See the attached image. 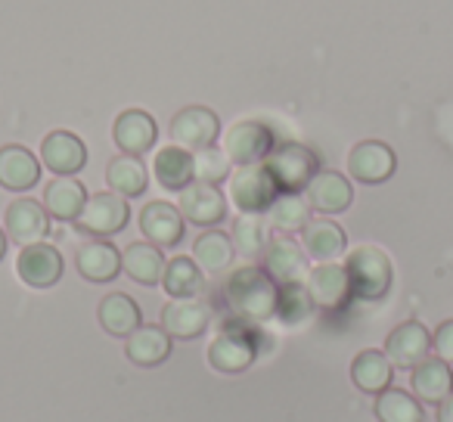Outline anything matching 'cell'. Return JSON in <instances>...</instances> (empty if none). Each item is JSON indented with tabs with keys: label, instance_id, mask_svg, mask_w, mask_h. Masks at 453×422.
Instances as JSON below:
<instances>
[{
	"label": "cell",
	"instance_id": "cell-1",
	"mask_svg": "<svg viewBox=\"0 0 453 422\" xmlns=\"http://www.w3.org/2000/svg\"><path fill=\"white\" fill-rule=\"evenodd\" d=\"M220 295H224L230 317H240V320L267 323L277 314V283L267 277L265 267H236L226 277Z\"/></svg>",
	"mask_w": 453,
	"mask_h": 422
},
{
	"label": "cell",
	"instance_id": "cell-2",
	"mask_svg": "<svg viewBox=\"0 0 453 422\" xmlns=\"http://www.w3.org/2000/svg\"><path fill=\"white\" fill-rule=\"evenodd\" d=\"M265 348L267 335L261 333V323L230 317V320H220L218 335L208 345V364L224 376H240L261 357Z\"/></svg>",
	"mask_w": 453,
	"mask_h": 422
},
{
	"label": "cell",
	"instance_id": "cell-3",
	"mask_svg": "<svg viewBox=\"0 0 453 422\" xmlns=\"http://www.w3.org/2000/svg\"><path fill=\"white\" fill-rule=\"evenodd\" d=\"M345 273L351 283V295L360 302H382L391 289V280H395L391 258L376 246H360L348 252Z\"/></svg>",
	"mask_w": 453,
	"mask_h": 422
},
{
	"label": "cell",
	"instance_id": "cell-4",
	"mask_svg": "<svg viewBox=\"0 0 453 422\" xmlns=\"http://www.w3.org/2000/svg\"><path fill=\"white\" fill-rule=\"evenodd\" d=\"M267 171L277 180L280 193H302L308 183L320 174V156L304 143H277L273 152L267 156Z\"/></svg>",
	"mask_w": 453,
	"mask_h": 422
},
{
	"label": "cell",
	"instance_id": "cell-5",
	"mask_svg": "<svg viewBox=\"0 0 453 422\" xmlns=\"http://www.w3.org/2000/svg\"><path fill=\"white\" fill-rule=\"evenodd\" d=\"M280 187L267 165H242L230 174V202L240 208V215H267L277 202Z\"/></svg>",
	"mask_w": 453,
	"mask_h": 422
},
{
	"label": "cell",
	"instance_id": "cell-6",
	"mask_svg": "<svg viewBox=\"0 0 453 422\" xmlns=\"http://www.w3.org/2000/svg\"><path fill=\"white\" fill-rule=\"evenodd\" d=\"M131 221V205H127L125 196L119 193H94L88 196V205H84L81 218L75 221V227L81 234L94 236V240H109V236L121 234Z\"/></svg>",
	"mask_w": 453,
	"mask_h": 422
},
{
	"label": "cell",
	"instance_id": "cell-7",
	"mask_svg": "<svg viewBox=\"0 0 453 422\" xmlns=\"http://www.w3.org/2000/svg\"><path fill=\"white\" fill-rule=\"evenodd\" d=\"M273 146H277V134H273V127L265 125V121H255V119L236 121V125L226 131V140H224L226 158H230L236 168H242V165L267 162V156L273 152Z\"/></svg>",
	"mask_w": 453,
	"mask_h": 422
},
{
	"label": "cell",
	"instance_id": "cell-8",
	"mask_svg": "<svg viewBox=\"0 0 453 422\" xmlns=\"http://www.w3.org/2000/svg\"><path fill=\"white\" fill-rule=\"evenodd\" d=\"M65 261L57 246L50 242H35V246H22L19 258H16V273L26 286L32 289H53L63 280Z\"/></svg>",
	"mask_w": 453,
	"mask_h": 422
},
{
	"label": "cell",
	"instance_id": "cell-9",
	"mask_svg": "<svg viewBox=\"0 0 453 422\" xmlns=\"http://www.w3.org/2000/svg\"><path fill=\"white\" fill-rule=\"evenodd\" d=\"M180 215L183 221L196 224V227H218L226 221V196L214 183L193 180L187 189H180Z\"/></svg>",
	"mask_w": 453,
	"mask_h": 422
},
{
	"label": "cell",
	"instance_id": "cell-10",
	"mask_svg": "<svg viewBox=\"0 0 453 422\" xmlns=\"http://www.w3.org/2000/svg\"><path fill=\"white\" fill-rule=\"evenodd\" d=\"M171 137L189 152L208 150L220 137V119L205 106H187L171 119Z\"/></svg>",
	"mask_w": 453,
	"mask_h": 422
},
{
	"label": "cell",
	"instance_id": "cell-11",
	"mask_svg": "<svg viewBox=\"0 0 453 422\" xmlns=\"http://www.w3.org/2000/svg\"><path fill=\"white\" fill-rule=\"evenodd\" d=\"M261 267L277 286L283 283H304L308 280V255L292 236H271L265 255H261Z\"/></svg>",
	"mask_w": 453,
	"mask_h": 422
},
{
	"label": "cell",
	"instance_id": "cell-12",
	"mask_svg": "<svg viewBox=\"0 0 453 422\" xmlns=\"http://www.w3.org/2000/svg\"><path fill=\"white\" fill-rule=\"evenodd\" d=\"M397 168V156L388 143L382 140H360L351 152H348V171H351L354 180L366 183V187H376L385 183Z\"/></svg>",
	"mask_w": 453,
	"mask_h": 422
},
{
	"label": "cell",
	"instance_id": "cell-13",
	"mask_svg": "<svg viewBox=\"0 0 453 422\" xmlns=\"http://www.w3.org/2000/svg\"><path fill=\"white\" fill-rule=\"evenodd\" d=\"M385 357L391 360V366L401 370H413L426 357H432V333L422 326L419 320H407L401 326H395L385 339Z\"/></svg>",
	"mask_w": 453,
	"mask_h": 422
},
{
	"label": "cell",
	"instance_id": "cell-14",
	"mask_svg": "<svg viewBox=\"0 0 453 422\" xmlns=\"http://www.w3.org/2000/svg\"><path fill=\"white\" fill-rule=\"evenodd\" d=\"M41 165L57 177H75L88 165V146L72 131H50L41 143Z\"/></svg>",
	"mask_w": 453,
	"mask_h": 422
},
{
	"label": "cell",
	"instance_id": "cell-15",
	"mask_svg": "<svg viewBox=\"0 0 453 422\" xmlns=\"http://www.w3.org/2000/svg\"><path fill=\"white\" fill-rule=\"evenodd\" d=\"M211 323V308L199 298H171L162 308V329L174 341H193Z\"/></svg>",
	"mask_w": 453,
	"mask_h": 422
},
{
	"label": "cell",
	"instance_id": "cell-16",
	"mask_svg": "<svg viewBox=\"0 0 453 422\" xmlns=\"http://www.w3.org/2000/svg\"><path fill=\"white\" fill-rule=\"evenodd\" d=\"M140 230H143L146 242H152V246L174 249L177 242L183 240L187 221H183L177 205H171V202H165V199H156L140 211Z\"/></svg>",
	"mask_w": 453,
	"mask_h": 422
},
{
	"label": "cell",
	"instance_id": "cell-17",
	"mask_svg": "<svg viewBox=\"0 0 453 422\" xmlns=\"http://www.w3.org/2000/svg\"><path fill=\"white\" fill-rule=\"evenodd\" d=\"M304 286H308L314 304L323 311H342V308H348V302L354 298L351 283H348V273H345V265H335V261L317 265L314 271L308 273Z\"/></svg>",
	"mask_w": 453,
	"mask_h": 422
},
{
	"label": "cell",
	"instance_id": "cell-18",
	"mask_svg": "<svg viewBox=\"0 0 453 422\" xmlns=\"http://www.w3.org/2000/svg\"><path fill=\"white\" fill-rule=\"evenodd\" d=\"M4 224H7V236L13 242H19V246L44 242V236L50 234V215H47V208L35 199L10 202Z\"/></svg>",
	"mask_w": 453,
	"mask_h": 422
},
{
	"label": "cell",
	"instance_id": "cell-19",
	"mask_svg": "<svg viewBox=\"0 0 453 422\" xmlns=\"http://www.w3.org/2000/svg\"><path fill=\"white\" fill-rule=\"evenodd\" d=\"M112 140L127 156H143V152H150L156 146L158 125L143 109H125L112 125Z\"/></svg>",
	"mask_w": 453,
	"mask_h": 422
},
{
	"label": "cell",
	"instance_id": "cell-20",
	"mask_svg": "<svg viewBox=\"0 0 453 422\" xmlns=\"http://www.w3.org/2000/svg\"><path fill=\"white\" fill-rule=\"evenodd\" d=\"M304 199L320 215H342L354 202V187L339 171H320L304 189Z\"/></svg>",
	"mask_w": 453,
	"mask_h": 422
},
{
	"label": "cell",
	"instance_id": "cell-21",
	"mask_svg": "<svg viewBox=\"0 0 453 422\" xmlns=\"http://www.w3.org/2000/svg\"><path fill=\"white\" fill-rule=\"evenodd\" d=\"M41 180V162L26 146H0V187L10 193H28Z\"/></svg>",
	"mask_w": 453,
	"mask_h": 422
},
{
	"label": "cell",
	"instance_id": "cell-22",
	"mask_svg": "<svg viewBox=\"0 0 453 422\" xmlns=\"http://www.w3.org/2000/svg\"><path fill=\"white\" fill-rule=\"evenodd\" d=\"M171 341L174 339H171L162 326H146V323H140L125 339V357L131 360L134 366L152 370V366H162L165 360L171 357Z\"/></svg>",
	"mask_w": 453,
	"mask_h": 422
},
{
	"label": "cell",
	"instance_id": "cell-23",
	"mask_svg": "<svg viewBox=\"0 0 453 422\" xmlns=\"http://www.w3.org/2000/svg\"><path fill=\"white\" fill-rule=\"evenodd\" d=\"M75 267L88 283H112L121 273V252L109 240H90L75 252Z\"/></svg>",
	"mask_w": 453,
	"mask_h": 422
},
{
	"label": "cell",
	"instance_id": "cell-24",
	"mask_svg": "<svg viewBox=\"0 0 453 422\" xmlns=\"http://www.w3.org/2000/svg\"><path fill=\"white\" fill-rule=\"evenodd\" d=\"M88 205V189L75 177H53L44 189V208L53 221L75 224Z\"/></svg>",
	"mask_w": 453,
	"mask_h": 422
},
{
	"label": "cell",
	"instance_id": "cell-25",
	"mask_svg": "<svg viewBox=\"0 0 453 422\" xmlns=\"http://www.w3.org/2000/svg\"><path fill=\"white\" fill-rule=\"evenodd\" d=\"M302 249L308 258H314L317 265H326L345 255L348 249V236L329 218H311V224L302 230Z\"/></svg>",
	"mask_w": 453,
	"mask_h": 422
},
{
	"label": "cell",
	"instance_id": "cell-26",
	"mask_svg": "<svg viewBox=\"0 0 453 422\" xmlns=\"http://www.w3.org/2000/svg\"><path fill=\"white\" fill-rule=\"evenodd\" d=\"M410 388L416 391L413 397L419 403H434V407H438V403L453 391V370H450V364H444V360H438V357H426L419 366H413Z\"/></svg>",
	"mask_w": 453,
	"mask_h": 422
},
{
	"label": "cell",
	"instance_id": "cell-27",
	"mask_svg": "<svg viewBox=\"0 0 453 422\" xmlns=\"http://www.w3.org/2000/svg\"><path fill=\"white\" fill-rule=\"evenodd\" d=\"M96 320H100V326L106 329L109 335L127 339V335L143 323V314H140V304L134 302L131 295H125V292H109L100 302V308H96Z\"/></svg>",
	"mask_w": 453,
	"mask_h": 422
},
{
	"label": "cell",
	"instance_id": "cell-28",
	"mask_svg": "<svg viewBox=\"0 0 453 422\" xmlns=\"http://www.w3.org/2000/svg\"><path fill=\"white\" fill-rule=\"evenodd\" d=\"M391 379H395V366L385 357V351H376V348H366L357 357L351 360V382L357 385L366 395H382V391L391 388Z\"/></svg>",
	"mask_w": 453,
	"mask_h": 422
},
{
	"label": "cell",
	"instance_id": "cell-29",
	"mask_svg": "<svg viewBox=\"0 0 453 422\" xmlns=\"http://www.w3.org/2000/svg\"><path fill=\"white\" fill-rule=\"evenodd\" d=\"M152 174L156 180L162 183L165 189L171 193H180L187 189L189 183L196 180V171H193V152L183 150V146H165V150L156 152V162H152Z\"/></svg>",
	"mask_w": 453,
	"mask_h": 422
},
{
	"label": "cell",
	"instance_id": "cell-30",
	"mask_svg": "<svg viewBox=\"0 0 453 422\" xmlns=\"http://www.w3.org/2000/svg\"><path fill=\"white\" fill-rule=\"evenodd\" d=\"M165 255L158 246L152 242H131V246L121 252V271L140 286H156L162 283V273H165Z\"/></svg>",
	"mask_w": 453,
	"mask_h": 422
},
{
	"label": "cell",
	"instance_id": "cell-31",
	"mask_svg": "<svg viewBox=\"0 0 453 422\" xmlns=\"http://www.w3.org/2000/svg\"><path fill=\"white\" fill-rule=\"evenodd\" d=\"M234 240L224 234V230L211 227V230H202L193 242V261L202 267V273H226V267L234 265Z\"/></svg>",
	"mask_w": 453,
	"mask_h": 422
},
{
	"label": "cell",
	"instance_id": "cell-32",
	"mask_svg": "<svg viewBox=\"0 0 453 422\" xmlns=\"http://www.w3.org/2000/svg\"><path fill=\"white\" fill-rule=\"evenodd\" d=\"M106 183L112 193L125 196V199H137V196H143L146 187H150V171H146V165L140 156L121 152V156H115L112 162H109Z\"/></svg>",
	"mask_w": 453,
	"mask_h": 422
},
{
	"label": "cell",
	"instance_id": "cell-33",
	"mask_svg": "<svg viewBox=\"0 0 453 422\" xmlns=\"http://www.w3.org/2000/svg\"><path fill=\"white\" fill-rule=\"evenodd\" d=\"M162 286L171 298H199L202 289H205V273L187 255H177L165 265L162 273Z\"/></svg>",
	"mask_w": 453,
	"mask_h": 422
},
{
	"label": "cell",
	"instance_id": "cell-34",
	"mask_svg": "<svg viewBox=\"0 0 453 422\" xmlns=\"http://www.w3.org/2000/svg\"><path fill=\"white\" fill-rule=\"evenodd\" d=\"M317 304L314 298H311L308 286L304 283H283L277 286V320L283 323V326L296 329V326H304V323L314 317Z\"/></svg>",
	"mask_w": 453,
	"mask_h": 422
},
{
	"label": "cell",
	"instance_id": "cell-35",
	"mask_svg": "<svg viewBox=\"0 0 453 422\" xmlns=\"http://www.w3.org/2000/svg\"><path fill=\"white\" fill-rule=\"evenodd\" d=\"M311 215H314V208L308 205L304 193H280L277 202L271 205V211H267L271 224L286 236L302 234V230L311 224Z\"/></svg>",
	"mask_w": 453,
	"mask_h": 422
},
{
	"label": "cell",
	"instance_id": "cell-36",
	"mask_svg": "<svg viewBox=\"0 0 453 422\" xmlns=\"http://www.w3.org/2000/svg\"><path fill=\"white\" fill-rule=\"evenodd\" d=\"M230 240H234L236 255L255 261V258L265 255L267 242H271V230H267V221L261 215H240L234 221V234H230Z\"/></svg>",
	"mask_w": 453,
	"mask_h": 422
},
{
	"label": "cell",
	"instance_id": "cell-37",
	"mask_svg": "<svg viewBox=\"0 0 453 422\" xmlns=\"http://www.w3.org/2000/svg\"><path fill=\"white\" fill-rule=\"evenodd\" d=\"M376 419L379 422H426V410L410 391L388 388L376 395Z\"/></svg>",
	"mask_w": 453,
	"mask_h": 422
},
{
	"label": "cell",
	"instance_id": "cell-38",
	"mask_svg": "<svg viewBox=\"0 0 453 422\" xmlns=\"http://www.w3.org/2000/svg\"><path fill=\"white\" fill-rule=\"evenodd\" d=\"M230 158H226L224 150H218V146H208V150H199L193 152V171H196V180L202 183H214V187H220V183L230 177Z\"/></svg>",
	"mask_w": 453,
	"mask_h": 422
},
{
	"label": "cell",
	"instance_id": "cell-39",
	"mask_svg": "<svg viewBox=\"0 0 453 422\" xmlns=\"http://www.w3.org/2000/svg\"><path fill=\"white\" fill-rule=\"evenodd\" d=\"M432 351L438 360H444V364L453 366V320H444L432 333Z\"/></svg>",
	"mask_w": 453,
	"mask_h": 422
},
{
	"label": "cell",
	"instance_id": "cell-40",
	"mask_svg": "<svg viewBox=\"0 0 453 422\" xmlns=\"http://www.w3.org/2000/svg\"><path fill=\"white\" fill-rule=\"evenodd\" d=\"M434 419H438V422H453V391L438 403V416H434Z\"/></svg>",
	"mask_w": 453,
	"mask_h": 422
},
{
	"label": "cell",
	"instance_id": "cell-41",
	"mask_svg": "<svg viewBox=\"0 0 453 422\" xmlns=\"http://www.w3.org/2000/svg\"><path fill=\"white\" fill-rule=\"evenodd\" d=\"M7 246H10V236L0 230V261H4V255H7Z\"/></svg>",
	"mask_w": 453,
	"mask_h": 422
}]
</instances>
